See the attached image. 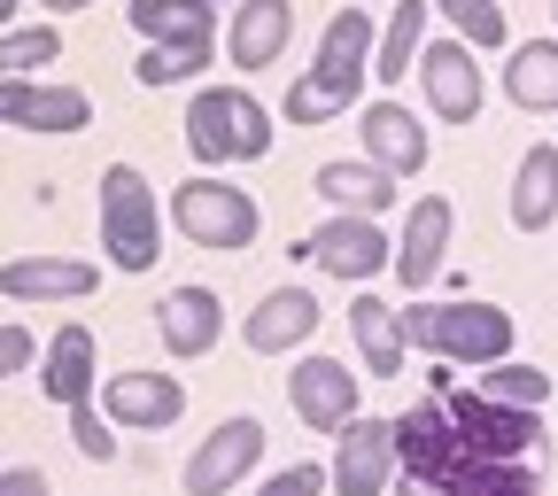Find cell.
Listing matches in <instances>:
<instances>
[{"instance_id": "6da1fadb", "label": "cell", "mask_w": 558, "mask_h": 496, "mask_svg": "<svg viewBox=\"0 0 558 496\" xmlns=\"http://www.w3.org/2000/svg\"><path fill=\"white\" fill-rule=\"evenodd\" d=\"M380 62V32L365 9H341L318 39V62L288 86V124H326V117H349V101L365 94V70Z\"/></svg>"}, {"instance_id": "7a4b0ae2", "label": "cell", "mask_w": 558, "mask_h": 496, "mask_svg": "<svg viewBox=\"0 0 558 496\" xmlns=\"http://www.w3.org/2000/svg\"><path fill=\"white\" fill-rule=\"evenodd\" d=\"M403 326H411V341L427 349V358H450V365H473V373L505 365L512 341H520L512 311H497V303H411Z\"/></svg>"}, {"instance_id": "3957f363", "label": "cell", "mask_w": 558, "mask_h": 496, "mask_svg": "<svg viewBox=\"0 0 558 496\" xmlns=\"http://www.w3.org/2000/svg\"><path fill=\"white\" fill-rule=\"evenodd\" d=\"M186 148L218 171V164H256L271 156V109L248 86H202L186 101Z\"/></svg>"}, {"instance_id": "277c9868", "label": "cell", "mask_w": 558, "mask_h": 496, "mask_svg": "<svg viewBox=\"0 0 558 496\" xmlns=\"http://www.w3.org/2000/svg\"><path fill=\"white\" fill-rule=\"evenodd\" d=\"M101 249H109L117 271H156L163 209H156V186L140 179L132 164H109L101 171Z\"/></svg>"}, {"instance_id": "5b68a950", "label": "cell", "mask_w": 558, "mask_h": 496, "mask_svg": "<svg viewBox=\"0 0 558 496\" xmlns=\"http://www.w3.org/2000/svg\"><path fill=\"white\" fill-rule=\"evenodd\" d=\"M171 226L194 241V249H218V256H233V249H256V233H264V209L248 202V186H226V179H186L179 194H171Z\"/></svg>"}, {"instance_id": "8992f818", "label": "cell", "mask_w": 558, "mask_h": 496, "mask_svg": "<svg viewBox=\"0 0 558 496\" xmlns=\"http://www.w3.org/2000/svg\"><path fill=\"white\" fill-rule=\"evenodd\" d=\"M295 256H311L318 271H333V279H380V271H396V241L373 226V218H357V209H333V218L295 249Z\"/></svg>"}, {"instance_id": "52a82bcc", "label": "cell", "mask_w": 558, "mask_h": 496, "mask_svg": "<svg viewBox=\"0 0 558 496\" xmlns=\"http://www.w3.org/2000/svg\"><path fill=\"white\" fill-rule=\"evenodd\" d=\"M403 473V450H396V419H349L333 435V488L341 496H388Z\"/></svg>"}, {"instance_id": "ba28073f", "label": "cell", "mask_w": 558, "mask_h": 496, "mask_svg": "<svg viewBox=\"0 0 558 496\" xmlns=\"http://www.w3.org/2000/svg\"><path fill=\"white\" fill-rule=\"evenodd\" d=\"M442 403H450V419H458V435H465L473 458H527V450L543 443L535 411H512V403L481 396V388H450Z\"/></svg>"}, {"instance_id": "9c48e42d", "label": "cell", "mask_w": 558, "mask_h": 496, "mask_svg": "<svg viewBox=\"0 0 558 496\" xmlns=\"http://www.w3.org/2000/svg\"><path fill=\"white\" fill-rule=\"evenodd\" d=\"M256 458H264V419L233 411L218 435H202V450H194L186 473H179V488H186V496H226L241 473H256Z\"/></svg>"}, {"instance_id": "30bf717a", "label": "cell", "mask_w": 558, "mask_h": 496, "mask_svg": "<svg viewBox=\"0 0 558 496\" xmlns=\"http://www.w3.org/2000/svg\"><path fill=\"white\" fill-rule=\"evenodd\" d=\"M288 396H295V419L311 435H341L349 419H357V373L341 358H303L288 373Z\"/></svg>"}, {"instance_id": "8fae6325", "label": "cell", "mask_w": 558, "mask_h": 496, "mask_svg": "<svg viewBox=\"0 0 558 496\" xmlns=\"http://www.w3.org/2000/svg\"><path fill=\"white\" fill-rule=\"evenodd\" d=\"M101 411L117 419V427H132V435H156V427H171V419L186 411V380L179 373H109L101 380Z\"/></svg>"}, {"instance_id": "7c38bea8", "label": "cell", "mask_w": 558, "mask_h": 496, "mask_svg": "<svg viewBox=\"0 0 558 496\" xmlns=\"http://www.w3.org/2000/svg\"><path fill=\"white\" fill-rule=\"evenodd\" d=\"M418 86H427V109L442 124H473L481 117V62H473V39H442L418 55Z\"/></svg>"}, {"instance_id": "4fadbf2b", "label": "cell", "mask_w": 558, "mask_h": 496, "mask_svg": "<svg viewBox=\"0 0 558 496\" xmlns=\"http://www.w3.org/2000/svg\"><path fill=\"white\" fill-rule=\"evenodd\" d=\"M318 295L311 288H271L256 311H248V326H241V341L256 349V358H288V349H303L311 334H318Z\"/></svg>"}, {"instance_id": "5bb4252c", "label": "cell", "mask_w": 558, "mask_h": 496, "mask_svg": "<svg viewBox=\"0 0 558 496\" xmlns=\"http://www.w3.org/2000/svg\"><path fill=\"white\" fill-rule=\"evenodd\" d=\"M39 388H47L62 411H78V403H94V396H101V349H94V334H86L78 318L54 326L47 365H39Z\"/></svg>"}, {"instance_id": "9a60e30c", "label": "cell", "mask_w": 558, "mask_h": 496, "mask_svg": "<svg viewBox=\"0 0 558 496\" xmlns=\"http://www.w3.org/2000/svg\"><path fill=\"white\" fill-rule=\"evenodd\" d=\"M295 39V0H233V24H226V55L241 70H271Z\"/></svg>"}, {"instance_id": "2e32d148", "label": "cell", "mask_w": 558, "mask_h": 496, "mask_svg": "<svg viewBox=\"0 0 558 496\" xmlns=\"http://www.w3.org/2000/svg\"><path fill=\"white\" fill-rule=\"evenodd\" d=\"M0 117L16 132H86L94 124V101L78 86H32V78H9L0 86Z\"/></svg>"}, {"instance_id": "e0dca14e", "label": "cell", "mask_w": 558, "mask_h": 496, "mask_svg": "<svg viewBox=\"0 0 558 496\" xmlns=\"http://www.w3.org/2000/svg\"><path fill=\"white\" fill-rule=\"evenodd\" d=\"M450 226H458V209H450L442 194H418V202H411V218H403V241H396V279H403V288H427V279L442 271Z\"/></svg>"}, {"instance_id": "ac0fdd59", "label": "cell", "mask_w": 558, "mask_h": 496, "mask_svg": "<svg viewBox=\"0 0 558 496\" xmlns=\"http://www.w3.org/2000/svg\"><path fill=\"white\" fill-rule=\"evenodd\" d=\"M0 288H9V303H86L101 288V271L78 256H16L0 271Z\"/></svg>"}, {"instance_id": "d6986e66", "label": "cell", "mask_w": 558, "mask_h": 496, "mask_svg": "<svg viewBox=\"0 0 558 496\" xmlns=\"http://www.w3.org/2000/svg\"><path fill=\"white\" fill-rule=\"evenodd\" d=\"M156 334H163L171 358H209L218 334H226V303L209 295V288H171L156 303Z\"/></svg>"}, {"instance_id": "ffe728a7", "label": "cell", "mask_w": 558, "mask_h": 496, "mask_svg": "<svg viewBox=\"0 0 558 496\" xmlns=\"http://www.w3.org/2000/svg\"><path fill=\"white\" fill-rule=\"evenodd\" d=\"M357 132H365V156L388 179H411L418 164H427V124H411V109H396V101H373L357 117Z\"/></svg>"}, {"instance_id": "44dd1931", "label": "cell", "mask_w": 558, "mask_h": 496, "mask_svg": "<svg viewBox=\"0 0 558 496\" xmlns=\"http://www.w3.org/2000/svg\"><path fill=\"white\" fill-rule=\"evenodd\" d=\"M349 334H357V358H365V373H373V380H396V373H403L411 326H403V311H396V303L357 295V303H349Z\"/></svg>"}, {"instance_id": "7402d4cb", "label": "cell", "mask_w": 558, "mask_h": 496, "mask_svg": "<svg viewBox=\"0 0 558 496\" xmlns=\"http://www.w3.org/2000/svg\"><path fill=\"white\" fill-rule=\"evenodd\" d=\"M550 218H558V148L535 140V148L520 156V179H512V226L520 233H543Z\"/></svg>"}, {"instance_id": "603a6c76", "label": "cell", "mask_w": 558, "mask_h": 496, "mask_svg": "<svg viewBox=\"0 0 558 496\" xmlns=\"http://www.w3.org/2000/svg\"><path fill=\"white\" fill-rule=\"evenodd\" d=\"M505 94L520 109H558V39H527L505 62Z\"/></svg>"}, {"instance_id": "cb8c5ba5", "label": "cell", "mask_w": 558, "mask_h": 496, "mask_svg": "<svg viewBox=\"0 0 558 496\" xmlns=\"http://www.w3.org/2000/svg\"><path fill=\"white\" fill-rule=\"evenodd\" d=\"M140 39H218V9L209 0H132Z\"/></svg>"}, {"instance_id": "d4e9b609", "label": "cell", "mask_w": 558, "mask_h": 496, "mask_svg": "<svg viewBox=\"0 0 558 496\" xmlns=\"http://www.w3.org/2000/svg\"><path fill=\"white\" fill-rule=\"evenodd\" d=\"M318 194H326L333 209H357V218H380V209L396 202V186H388L380 164H326V171H318Z\"/></svg>"}, {"instance_id": "484cf974", "label": "cell", "mask_w": 558, "mask_h": 496, "mask_svg": "<svg viewBox=\"0 0 558 496\" xmlns=\"http://www.w3.org/2000/svg\"><path fill=\"white\" fill-rule=\"evenodd\" d=\"M427 9H435V0H396V16H388V32H380V62H373L380 86H403L411 62L427 55V47H418V32H427Z\"/></svg>"}, {"instance_id": "4316f807", "label": "cell", "mask_w": 558, "mask_h": 496, "mask_svg": "<svg viewBox=\"0 0 558 496\" xmlns=\"http://www.w3.org/2000/svg\"><path fill=\"white\" fill-rule=\"evenodd\" d=\"M209 55H218V39H148V55L132 62V78L140 86H186V78H202Z\"/></svg>"}, {"instance_id": "83f0119b", "label": "cell", "mask_w": 558, "mask_h": 496, "mask_svg": "<svg viewBox=\"0 0 558 496\" xmlns=\"http://www.w3.org/2000/svg\"><path fill=\"white\" fill-rule=\"evenodd\" d=\"M450 496H543V488H535V465L527 458H473L450 481Z\"/></svg>"}, {"instance_id": "f1b7e54d", "label": "cell", "mask_w": 558, "mask_h": 496, "mask_svg": "<svg viewBox=\"0 0 558 496\" xmlns=\"http://www.w3.org/2000/svg\"><path fill=\"white\" fill-rule=\"evenodd\" d=\"M473 388H481V396H497V403H512V411H543V403H550V373H535V365H520V358L481 365Z\"/></svg>"}, {"instance_id": "f546056e", "label": "cell", "mask_w": 558, "mask_h": 496, "mask_svg": "<svg viewBox=\"0 0 558 496\" xmlns=\"http://www.w3.org/2000/svg\"><path fill=\"white\" fill-rule=\"evenodd\" d=\"M435 9H442V16L458 24V39H473V47H505V39H512L497 0H435Z\"/></svg>"}, {"instance_id": "4dcf8cb0", "label": "cell", "mask_w": 558, "mask_h": 496, "mask_svg": "<svg viewBox=\"0 0 558 496\" xmlns=\"http://www.w3.org/2000/svg\"><path fill=\"white\" fill-rule=\"evenodd\" d=\"M54 55H62V39H54L47 24H39V32H32V24H9V39H0V62H9V78H32V70H47Z\"/></svg>"}, {"instance_id": "1f68e13d", "label": "cell", "mask_w": 558, "mask_h": 496, "mask_svg": "<svg viewBox=\"0 0 558 496\" xmlns=\"http://www.w3.org/2000/svg\"><path fill=\"white\" fill-rule=\"evenodd\" d=\"M109 427H117V419H109L101 403H78V411H70V443H78L94 465H109V458H117V435H109Z\"/></svg>"}, {"instance_id": "d6a6232c", "label": "cell", "mask_w": 558, "mask_h": 496, "mask_svg": "<svg viewBox=\"0 0 558 496\" xmlns=\"http://www.w3.org/2000/svg\"><path fill=\"white\" fill-rule=\"evenodd\" d=\"M318 488H333V465H311V458H303V465H279L256 496H318Z\"/></svg>"}, {"instance_id": "836d02e7", "label": "cell", "mask_w": 558, "mask_h": 496, "mask_svg": "<svg viewBox=\"0 0 558 496\" xmlns=\"http://www.w3.org/2000/svg\"><path fill=\"white\" fill-rule=\"evenodd\" d=\"M32 358H39V349H32V334L9 318V326H0V380H24V373H32Z\"/></svg>"}, {"instance_id": "e575fe53", "label": "cell", "mask_w": 558, "mask_h": 496, "mask_svg": "<svg viewBox=\"0 0 558 496\" xmlns=\"http://www.w3.org/2000/svg\"><path fill=\"white\" fill-rule=\"evenodd\" d=\"M0 496H47V473L39 465H9L0 473Z\"/></svg>"}, {"instance_id": "d590c367", "label": "cell", "mask_w": 558, "mask_h": 496, "mask_svg": "<svg viewBox=\"0 0 558 496\" xmlns=\"http://www.w3.org/2000/svg\"><path fill=\"white\" fill-rule=\"evenodd\" d=\"M39 9H54V16H70V9H94V0H39Z\"/></svg>"}, {"instance_id": "8d00e7d4", "label": "cell", "mask_w": 558, "mask_h": 496, "mask_svg": "<svg viewBox=\"0 0 558 496\" xmlns=\"http://www.w3.org/2000/svg\"><path fill=\"white\" fill-rule=\"evenodd\" d=\"M209 9H218V0H209Z\"/></svg>"}]
</instances>
